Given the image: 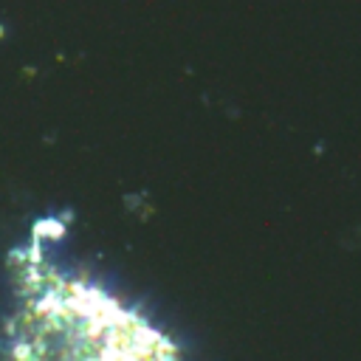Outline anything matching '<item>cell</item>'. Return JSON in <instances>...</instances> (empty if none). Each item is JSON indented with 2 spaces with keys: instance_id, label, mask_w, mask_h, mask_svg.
I'll return each instance as SVG.
<instances>
[{
  "instance_id": "1",
  "label": "cell",
  "mask_w": 361,
  "mask_h": 361,
  "mask_svg": "<svg viewBox=\"0 0 361 361\" xmlns=\"http://www.w3.org/2000/svg\"><path fill=\"white\" fill-rule=\"evenodd\" d=\"M0 361H175L169 341L107 290L54 265L17 274L0 310Z\"/></svg>"
}]
</instances>
